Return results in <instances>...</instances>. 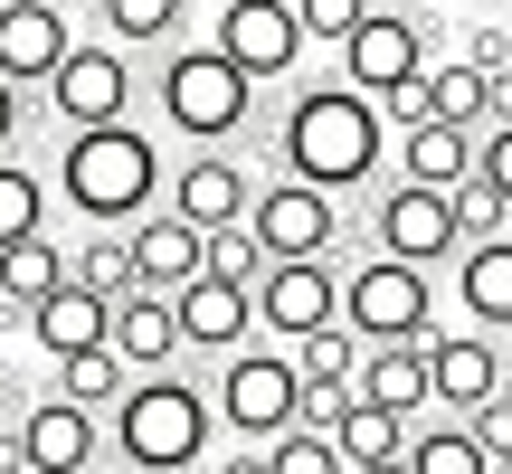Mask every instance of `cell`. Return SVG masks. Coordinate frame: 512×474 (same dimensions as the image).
Returning a JSON list of instances; mask_svg holds the SVG:
<instances>
[{
  "label": "cell",
  "instance_id": "f1b7e54d",
  "mask_svg": "<svg viewBox=\"0 0 512 474\" xmlns=\"http://www.w3.org/2000/svg\"><path fill=\"white\" fill-rule=\"evenodd\" d=\"M408 474H494V456L475 446V427H408Z\"/></svg>",
  "mask_w": 512,
  "mask_h": 474
},
{
  "label": "cell",
  "instance_id": "1f68e13d",
  "mask_svg": "<svg viewBox=\"0 0 512 474\" xmlns=\"http://www.w3.org/2000/svg\"><path fill=\"white\" fill-rule=\"evenodd\" d=\"M67 275H76V285H95V294H105V304H114V294H133V247H124V237H114V228H95L86 247L67 256Z\"/></svg>",
  "mask_w": 512,
  "mask_h": 474
},
{
  "label": "cell",
  "instance_id": "6da1fadb",
  "mask_svg": "<svg viewBox=\"0 0 512 474\" xmlns=\"http://www.w3.org/2000/svg\"><path fill=\"white\" fill-rule=\"evenodd\" d=\"M275 152H285L294 181H313V190L342 200V190H370V181H380V162H389V114H380V95H361L351 76H332V86H304L285 105Z\"/></svg>",
  "mask_w": 512,
  "mask_h": 474
},
{
  "label": "cell",
  "instance_id": "7bdbcfd3",
  "mask_svg": "<svg viewBox=\"0 0 512 474\" xmlns=\"http://www.w3.org/2000/svg\"><path fill=\"white\" fill-rule=\"evenodd\" d=\"M0 332H29V304L19 294H0Z\"/></svg>",
  "mask_w": 512,
  "mask_h": 474
},
{
  "label": "cell",
  "instance_id": "5bb4252c",
  "mask_svg": "<svg viewBox=\"0 0 512 474\" xmlns=\"http://www.w3.org/2000/svg\"><path fill=\"white\" fill-rule=\"evenodd\" d=\"M124 247H133V285H152V294H181L209 266V228H190L181 209H143L124 228Z\"/></svg>",
  "mask_w": 512,
  "mask_h": 474
},
{
  "label": "cell",
  "instance_id": "52a82bcc",
  "mask_svg": "<svg viewBox=\"0 0 512 474\" xmlns=\"http://www.w3.org/2000/svg\"><path fill=\"white\" fill-rule=\"evenodd\" d=\"M427 48H437V29H427L418 10H380V0H370L361 29L342 38V76L361 95H399V86H418V76H427Z\"/></svg>",
  "mask_w": 512,
  "mask_h": 474
},
{
  "label": "cell",
  "instance_id": "4dcf8cb0",
  "mask_svg": "<svg viewBox=\"0 0 512 474\" xmlns=\"http://www.w3.org/2000/svg\"><path fill=\"white\" fill-rule=\"evenodd\" d=\"M29 228H48V181H38L29 162H10V152H0V247H10V237H29Z\"/></svg>",
  "mask_w": 512,
  "mask_h": 474
},
{
  "label": "cell",
  "instance_id": "f546056e",
  "mask_svg": "<svg viewBox=\"0 0 512 474\" xmlns=\"http://www.w3.org/2000/svg\"><path fill=\"white\" fill-rule=\"evenodd\" d=\"M427 114H437V124L484 133V67H475V57H446V67H427Z\"/></svg>",
  "mask_w": 512,
  "mask_h": 474
},
{
  "label": "cell",
  "instance_id": "836d02e7",
  "mask_svg": "<svg viewBox=\"0 0 512 474\" xmlns=\"http://www.w3.org/2000/svg\"><path fill=\"white\" fill-rule=\"evenodd\" d=\"M446 200H456V228H465V247H475V237H503L512 228V200L494 181H484V171H465L456 190H446Z\"/></svg>",
  "mask_w": 512,
  "mask_h": 474
},
{
  "label": "cell",
  "instance_id": "2e32d148",
  "mask_svg": "<svg viewBox=\"0 0 512 474\" xmlns=\"http://www.w3.org/2000/svg\"><path fill=\"white\" fill-rule=\"evenodd\" d=\"M171 313H181V351H238L256 332V285H228V275H190L181 294H171Z\"/></svg>",
  "mask_w": 512,
  "mask_h": 474
},
{
  "label": "cell",
  "instance_id": "3957f363",
  "mask_svg": "<svg viewBox=\"0 0 512 474\" xmlns=\"http://www.w3.org/2000/svg\"><path fill=\"white\" fill-rule=\"evenodd\" d=\"M209 427L219 399H200L181 370H133V389L114 399V456L133 474H190L209 456Z\"/></svg>",
  "mask_w": 512,
  "mask_h": 474
},
{
  "label": "cell",
  "instance_id": "5b68a950",
  "mask_svg": "<svg viewBox=\"0 0 512 474\" xmlns=\"http://www.w3.org/2000/svg\"><path fill=\"white\" fill-rule=\"evenodd\" d=\"M427 313H437V285L408 256H370L342 275V323L361 342H427Z\"/></svg>",
  "mask_w": 512,
  "mask_h": 474
},
{
  "label": "cell",
  "instance_id": "e0dca14e",
  "mask_svg": "<svg viewBox=\"0 0 512 474\" xmlns=\"http://www.w3.org/2000/svg\"><path fill=\"white\" fill-rule=\"evenodd\" d=\"M427 389H437L446 408H484L503 389V351H494V332H427Z\"/></svg>",
  "mask_w": 512,
  "mask_h": 474
},
{
  "label": "cell",
  "instance_id": "cb8c5ba5",
  "mask_svg": "<svg viewBox=\"0 0 512 474\" xmlns=\"http://www.w3.org/2000/svg\"><path fill=\"white\" fill-rule=\"evenodd\" d=\"M57 389H67L76 408H95V418H114V399L133 389V361H124L114 342H95V351H67V361H57Z\"/></svg>",
  "mask_w": 512,
  "mask_h": 474
},
{
  "label": "cell",
  "instance_id": "d590c367",
  "mask_svg": "<svg viewBox=\"0 0 512 474\" xmlns=\"http://www.w3.org/2000/svg\"><path fill=\"white\" fill-rule=\"evenodd\" d=\"M361 10H370V0H294V19H304L313 48H342V38L361 29Z\"/></svg>",
  "mask_w": 512,
  "mask_h": 474
},
{
  "label": "cell",
  "instance_id": "d6a6232c",
  "mask_svg": "<svg viewBox=\"0 0 512 474\" xmlns=\"http://www.w3.org/2000/svg\"><path fill=\"white\" fill-rule=\"evenodd\" d=\"M266 474H351V465L323 427H285V437H266Z\"/></svg>",
  "mask_w": 512,
  "mask_h": 474
},
{
  "label": "cell",
  "instance_id": "c3c4849f",
  "mask_svg": "<svg viewBox=\"0 0 512 474\" xmlns=\"http://www.w3.org/2000/svg\"><path fill=\"white\" fill-rule=\"evenodd\" d=\"M0 474H10V465H0Z\"/></svg>",
  "mask_w": 512,
  "mask_h": 474
},
{
  "label": "cell",
  "instance_id": "7a4b0ae2",
  "mask_svg": "<svg viewBox=\"0 0 512 474\" xmlns=\"http://www.w3.org/2000/svg\"><path fill=\"white\" fill-rule=\"evenodd\" d=\"M57 190L76 219L95 228H133L143 209H162V143L143 124H86L57 152Z\"/></svg>",
  "mask_w": 512,
  "mask_h": 474
},
{
  "label": "cell",
  "instance_id": "9c48e42d",
  "mask_svg": "<svg viewBox=\"0 0 512 474\" xmlns=\"http://www.w3.org/2000/svg\"><path fill=\"white\" fill-rule=\"evenodd\" d=\"M370 237H380V256H408V266H446V256L465 247L456 200H446V190H427V181H408V171L380 190V209H370Z\"/></svg>",
  "mask_w": 512,
  "mask_h": 474
},
{
  "label": "cell",
  "instance_id": "74e56055",
  "mask_svg": "<svg viewBox=\"0 0 512 474\" xmlns=\"http://www.w3.org/2000/svg\"><path fill=\"white\" fill-rule=\"evenodd\" d=\"M475 171L512 200V124H484V133H475Z\"/></svg>",
  "mask_w": 512,
  "mask_h": 474
},
{
  "label": "cell",
  "instance_id": "7dc6e473",
  "mask_svg": "<svg viewBox=\"0 0 512 474\" xmlns=\"http://www.w3.org/2000/svg\"><path fill=\"white\" fill-rule=\"evenodd\" d=\"M503 29H512V0H503Z\"/></svg>",
  "mask_w": 512,
  "mask_h": 474
},
{
  "label": "cell",
  "instance_id": "8fae6325",
  "mask_svg": "<svg viewBox=\"0 0 512 474\" xmlns=\"http://www.w3.org/2000/svg\"><path fill=\"white\" fill-rule=\"evenodd\" d=\"M124 105H133V57L124 48H105V38H76L67 57H57V76H48V114L67 133H86V124H124Z\"/></svg>",
  "mask_w": 512,
  "mask_h": 474
},
{
  "label": "cell",
  "instance_id": "ee69618b",
  "mask_svg": "<svg viewBox=\"0 0 512 474\" xmlns=\"http://www.w3.org/2000/svg\"><path fill=\"white\" fill-rule=\"evenodd\" d=\"M351 474H408V456H380V465H351Z\"/></svg>",
  "mask_w": 512,
  "mask_h": 474
},
{
  "label": "cell",
  "instance_id": "9a60e30c",
  "mask_svg": "<svg viewBox=\"0 0 512 474\" xmlns=\"http://www.w3.org/2000/svg\"><path fill=\"white\" fill-rule=\"evenodd\" d=\"M67 48H76V29L57 0H0V76L10 86H48Z\"/></svg>",
  "mask_w": 512,
  "mask_h": 474
},
{
  "label": "cell",
  "instance_id": "ffe728a7",
  "mask_svg": "<svg viewBox=\"0 0 512 474\" xmlns=\"http://www.w3.org/2000/svg\"><path fill=\"white\" fill-rule=\"evenodd\" d=\"M105 342L124 351L133 370H171V361H181V313H171V294H152V285L114 294V332H105Z\"/></svg>",
  "mask_w": 512,
  "mask_h": 474
},
{
  "label": "cell",
  "instance_id": "83f0119b",
  "mask_svg": "<svg viewBox=\"0 0 512 474\" xmlns=\"http://www.w3.org/2000/svg\"><path fill=\"white\" fill-rule=\"evenodd\" d=\"M294 351V370H304V389H342L351 380V370H361V332H351V323H323V332H304V342H285Z\"/></svg>",
  "mask_w": 512,
  "mask_h": 474
},
{
  "label": "cell",
  "instance_id": "ab89813d",
  "mask_svg": "<svg viewBox=\"0 0 512 474\" xmlns=\"http://www.w3.org/2000/svg\"><path fill=\"white\" fill-rule=\"evenodd\" d=\"M19 124H29V95H19V86H10V76H0V152H10V143H19Z\"/></svg>",
  "mask_w": 512,
  "mask_h": 474
},
{
  "label": "cell",
  "instance_id": "ba28073f",
  "mask_svg": "<svg viewBox=\"0 0 512 474\" xmlns=\"http://www.w3.org/2000/svg\"><path fill=\"white\" fill-rule=\"evenodd\" d=\"M256 323L275 342H304V332L342 323V256H275L256 275Z\"/></svg>",
  "mask_w": 512,
  "mask_h": 474
},
{
  "label": "cell",
  "instance_id": "7c38bea8",
  "mask_svg": "<svg viewBox=\"0 0 512 474\" xmlns=\"http://www.w3.org/2000/svg\"><path fill=\"white\" fill-rule=\"evenodd\" d=\"M95 456H105V418L76 408L67 389L19 408V474H86Z\"/></svg>",
  "mask_w": 512,
  "mask_h": 474
},
{
  "label": "cell",
  "instance_id": "f6af8a7d",
  "mask_svg": "<svg viewBox=\"0 0 512 474\" xmlns=\"http://www.w3.org/2000/svg\"><path fill=\"white\" fill-rule=\"evenodd\" d=\"M10 427H19V399H10V389H0V437H10Z\"/></svg>",
  "mask_w": 512,
  "mask_h": 474
},
{
  "label": "cell",
  "instance_id": "b9f144b4",
  "mask_svg": "<svg viewBox=\"0 0 512 474\" xmlns=\"http://www.w3.org/2000/svg\"><path fill=\"white\" fill-rule=\"evenodd\" d=\"M209 474H266V446H247V456H228V465H209Z\"/></svg>",
  "mask_w": 512,
  "mask_h": 474
},
{
  "label": "cell",
  "instance_id": "44dd1931",
  "mask_svg": "<svg viewBox=\"0 0 512 474\" xmlns=\"http://www.w3.org/2000/svg\"><path fill=\"white\" fill-rule=\"evenodd\" d=\"M456 304L475 313V332H512V237L456 247Z\"/></svg>",
  "mask_w": 512,
  "mask_h": 474
},
{
  "label": "cell",
  "instance_id": "60d3db41",
  "mask_svg": "<svg viewBox=\"0 0 512 474\" xmlns=\"http://www.w3.org/2000/svg\"><path fill=\"white\" fill-rule=\"evenodd\" d=\"M484 124H512V67L484 76Z\"/></svg>",
  "mask_w": 512,
  "mask_h": 474
},
{
  "label": "cell",
  "instance_id": "277c9868",
  "mask_svg": "<svg viewBox=\"0 0 512 474\" xmlns=\"http://www.w3.org/2000/svg\"><path fill=\"white\" fill-rule=\"evenodd\" d=\"M152 95H162V124L190 133V143H238L247 114H256V76L219 48V38H209V48L181 38V48L162 57V76H152Z\"/></svg>",
  "mask_w": 512,
  "mask_h": 474
},
{
  "label": "cell",
  "instance_id": "8d00e7d4",
  "mask_svg": "<svg viewBox=\"0 0 512 474\" xmlns=\"http://www.w3.org/2000/svg\"><path fill=\"white\" fill-rule=\"evenodd\" d=\"M465 427H475V446L494 456V474H512V389H494L484 408H465Z\"/></svg>",
  "mask_w": 512,
  "mask_h": 474
},
{
  "label": "cell",
  "instance_id": "4fadbf2b",
  "mask_svg": "<svg viewBox=\"0 0 512 474\" xmlns=\"http://www.w3.org/2000/svg\"><path fill=\"white\" fill-rule=\"evenodd\" d=\"M209 38L238 57L256 86L294 76V57L313 48V38H304V19H294V0H219V29H209Z\"/></svg>",
  "mask_w": 512,
  "mask_h": 474
},
{
  "label": "cell",
  "instance_id": "30bf717a",
  "mask_svg": "<svg viewBox=\"0 0 512 474\" xmlns=\"http://www.w3.org/2000/svg\"><path fill=\"white\" fill-rule=\"evenodd\" d=\"M247 228H256L266 256H342V209H332V190L294 181V171L247 200Z\"/></svg>",
  "mask_w": 512,
  "mask_h": 474
},
{
  "label": "cell",
  "instance_id": "484cf974",
  "mask_svg": "<svg viewBox=\"0 0 512 474\" xmlns=\"http://www.w3.org/2000/svg\"><path fill=\"white\" fill-rule=\"evenodd\" d=\"M332 446H342V465H380V456H408V418L380 399H351L342 427H332Z\"/></svg>",
  "mask_w": 512,
  "mask_h": 474
},
{
  "label": "cell",
  "instance_id": "4316f807",
  "mask_svg": "<svg viewBox=\"0 0 512 474\" xmlns=\"http://www.w3.org/2000/svg\"><path fill=\"white\" fill-rule=\"evenodd\" d=\"M95 19H105L114 48H171L190 19V0H95Z\"/></svg>",
  "mask_w": 512,
  "mask_h": 474
},
{
  "label": "cell",
  "instance_id": "ac0fdd59",
  "mask_svg": "<svg viewBox=\"0 0 512 474\" xmlns=\"http://www.w3.org/2000/svg\"><path fill=\"white\" fill-rule=\"evenodd\" d=\"M105 332H114V304H105L95 285H76V275H67L57 294H38V304H29V342L48 351V361H67V351H95Z\"/></svg>",
  "mask_w": 512,
  "mask_h": 474
},
{
  "label": "cell",
  "instance_id": "e575fe53",
  "mask_svg": "<svg viewBox=\"0 0 512 474\" xmlns=\"http://www.w3.org/2000/svg\"><path fill=\"white\" fill-rule=\"evenodd\" d=\"M275 256L256 247V228L247 219H228V228H209V275H228V285H256V275H266Z\"/></svg>",
  "mask_w": 512,
  "mask_h": 474
},
{
  "label": "cell",
  "instance_id": "bcb514c9",
  "mask_svg": "<svg viewBox=\"0 0 512 474\" xmlns=\"http://www.w3.org/2000/svg\"><path fill=\"white\" fill-rule=\"evenodd\" d=\"M57 10H95V0H57Z\"/></svg>",
  "mask_w": 512,
  "mask_h": 474
},
{
  "label": "cell",
  "instance_id": "7402d4cb",
  "mask_svg": "<svg viewBox=\"0 0 512 474\" xmlns=\"http://www.w3.org/2000/svg\"><path fill=\"white\" fill-rule=\"evenodd\" d=\"M351 389H361V399H380V408H399V418L418 427V408L437 399V389H427V342H370L361 370H351Z\"/></svg>",
  "mask_w": 512,
  "mask_h": 474
},
{
  "label": "cell",
  "instance_id": "8992f818",
  "mask_svg": "<svg viewBox=\"0 0 512 474\" xmlns=\"http://www.w3.org/2000/svg\"><path fill=\"white\" fill-rule=\"evenodd\" d=\"M304 418V370H294V351H228L219 370V427H238L247 446L285 437V427Z\"/></svg>",
  "mask_w": 512,
  "mask_h": 474
},
{
  "label": "cell",
  "instance_id": "d4e9b609",
  "mask_svg": "<svg viewBox=\"0 0 512 474\" xmlns=\"http://www.w3.org/2000/svg\"><path fill=\"white\" fill-rule=\"evenodd\" d=\"M57 285H67V247H57L48 228H29V237H10V247H0V294L38 304V294H57Z\"/></svg>",
  "mask_w": 512,
  "mask_h": 474
},
{
  "label": "cell",
  "instance_id": "603a6c76",
  "mask_svg": "<svg viewBox=\"0 0 512 474\" xmlns=\"http://www.w3.org/2000/svg\"><path fill=\"white\" fill-rule=\"evenodd\" d=\"M399 162H408V181L456 190L465 171H475V133H465V124H437V114H427V124H408V133H399Z\"/></svg>",
  "mask_w": 512,
  "mask_h": 474
},
{
  "label": "cell",
  "instance_id": "d6986e66",
  "mask_svg": "<svg viewBox=\"0 0 512 474\" xmlns=\"http://www.w3.org/2000/svg\"><path fill=\"white\" fill-rule=\"evenodd\" d=\"M247 200H256V181L228 162V152H190L181 181H171V209H181L190 228H228V219H247Z\"/></svg>",
  "mask_w": 512,
  "mask_h": 474
},
{
  "label": "cell",
  "instance_id": "f35d334b",
  "mask_svg": "<svg viewBox=\"0 0 512 474\" xmlns=\"http://www.w3.org/2000/svg\"><path fill=\"white\" fill-rule=\"evenodd\" d=\"M465 57H475L484 76H494V67H512V29H475V38H465Z\"/></svg>",
  "mask_w": 512,
  "mask_h": 474
}]
</instances>
